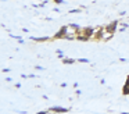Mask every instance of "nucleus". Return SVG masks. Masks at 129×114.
I'll use <instances>...</instances> for the list:
<instances>
[{"instance_id":"nucleus-1","label":"nucleus","mask_w":129,"mask_h":114,"mask_svg":"<svg viewBox=\"0 0 129 114\" xmlns=\"http://www.w3.org/2000/svg\"><path fill=\"white\" fill-rule=\"evenodd\" d=\"M118 22H119V21H117V19H115V21H111L108 25H106V27H104V31H106V32H108V33H114L115 31H117Z\"/></svg>"},{"instance_id":"nucleus-4","label":"nucleus","mask_w":129,"mask_h":114,"mask_svg":"<svg viewBox=\"0 0 129 114\" xmlns=\"http://www.w3.org/2000/svg\"><path fill=\"white\" fill-rule=\"evenodd\" d=\"M82 33L86 35V36H89V38H93V36H94V29L90 28V27H87V28H85V29H82Z\"/></svg>"},{"instance_id":"nucleus-2","label":"nucleus","mask_w":129,"mask_h":114,"mask_svg":"<svg viewBox=\"0 0 129 114\" xmlns=\"http://www.w3.org/2000/svg\"><path fill=\"white\" fill-rule=\"evenodd\" d=\"M68 28H70V27H67V25H65V27H61V29H60L58 32L54 33L53 38H54V39H61V38H64V36L68 33Z\"/></svg>"},{"instance_id":"nucleus-12","label":"nucleus","mask_w":129,"mask_h":114,"mask_svg":"<svg viewBox=\"0 0 129 114\" xmlns=\"http://www.w3.org/2000/svg\"><path fill=\"white\" fill-rule=\"evenodd\" d=\"M56 3H58V4H61V3H64V0H54Z\"/></svg>"},{"instance_id":"nucleus-5","label":"nucleus","mask_w":129,"mask_h":114,"mask_svg":"<svg viewBox=\"0 0 129 114\" xmlns=\"http://www.w3.org/2000/svg\"><path fill=\"white\" fill-rule=\"evenodd\" d=\"M32 40H35V42H47V40H50V38L49 36H42V38H35V36H32Z\"/></svg>"},{"instance_id":"nucleus-11","label":"nucleus","mask_w":129,"mask_h":114,"mask_svg":"<svg viewBox=\"0 0 129 114\" xmlns=\"http://www.w3.org/2000/svg\"><path fill=\"white\" fill-rule=\"evenodd\" d=\"M79 63H89V58H79Z\"/></svg>"},{"instance_id":"nucleus-10","label":"nucleus","mask_w":129,"mask_h":114,"mask_svg":"<svg viewBox=\"0 0 129 114\" xmlns=\"http://www.w3.org/2000/svg\"><path fill=\"white\" fill-rule=\"evenodd\" d=\"M75 13H81V8H75V10H70V14H75Z\"/></svg>"},{"instance_id":"nucleus-7","label":"nucleus","mask_w":129,"mask_h":114,"mask_svg":"<svg viewBox=\"0 0 129 114\" xmlns=\"http://www.w3.org/2000/svg\"><path fill=\"white\" fill-rule=\"evenodd\" d=\"M76 39H78V40H82V42H87L90 38L86 35H81V33H79V35H76Z\"/></svg>"},{"instance_id":"nucleus-6","label":"nucleus","mask_w":129,"mask_h":114,"mask_svg":"<svg viewBox=\"0 0 129 114\" xmlns=\"http://www.w3.org/2000/svg\"><path fill=\"white\" fill-rule=\"evenodd\" d=\"M104 32H106V31H103V28H101V29L99 31V32L96 33L94 36H93V38H94V39H97V40H99V39H103V38H104Z\"/></svg>"},{"instance_id":"nucleus-8","label":"nucleus","mask_w":129,"mask_h":114,"mask_svg":"<svg viewBox=\"0 0 129 114\" xmlns=\"http://www.w3.org/2000/svg\"><path fill=\"white\" fill-rule=\"evenodd\" d=\"M62 61H64V64H74V63H75L74 58H68V57H64V58H62Z\"/></svg>"},{"instance_id":"nucleus-3","label":"nucleus","mask_w":129,"mask_h":114,"mask_svg":"<svg viewBox=\"0 0 129 114\" xmlns=\"http://www.w3.org/2000/svg\"><path fill=\"white\" fill-rule=\"evenodd\" d=\"M71 108H65V107H57V106H54V107H50V111L51 113H68Z\"/></svg>"},{"instance_id":"nucleus-9","label":"nucleus","mask_w":129,"mask_h":114,"mask_svg":"<svg viewBox=\"0 0 129 114\" xmlns=\"http://www.w3.org/2000/svg\"><path fill=\"white\" fill-rule=\"evenodd\" d=\"M68 27L72 28V29H75V31H81V27H79V25H76V24H70Z\"/></svg>"}]
</instances>
